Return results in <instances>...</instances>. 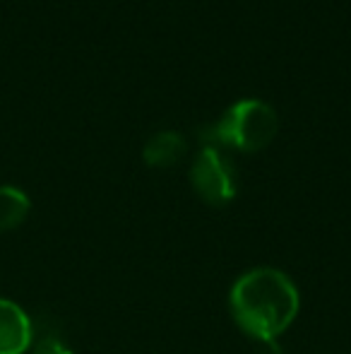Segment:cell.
Returning a JSON list of instances; mask_svg holds the SVG:
<instances>
[{
  "instance_id": "cell-1",
  "label": "cell",
  "mask_w": 351,
  "mask_h": 354,
  "mask_svg": "<svg viewBox=\"0 0 351 354\" xmlns=\"http://www.w3.org/2000/svg\"><path fill=\"white\" fill-rule=\"evenodd\" d=\"M231 316L255 342H272L294 323L301 299L296 284L274 268H258L231 287Z\"/></svg>"
},
{
  "instance_id": "cell-2",
  "label": "cell",
  "mask_w": 351,
  "mask_h": 354,
  "mask_svg": "<svg viewBox=\"0 0 351 354\" xmlns=\"http://www.w3.org/2000/svg\"><path fill=\"white\" fill-rule=\"evenodd\" d=\"M277 131H279V118L270 104L260 99H243L234 104L217 123L200 128L197 136L207 142V147L224 145L241 152H258L274 140Z\"/></svg>"
},
{
  "instance_id": "cell-3",
  "label": "cell",
  "mask_w": 351,
  "mask_h": 354,
  "mask_svg": "<svg viewBox=\"0 0 351 354\" xmlns=\"http://www.w3.org/2000/svg\"><path fill=\"white\" fill-rule=\"evenodd\" d=\"M190 183L197 196L214 207L231 203L239 191L234 164L217 147H205L195 157L190 169Z\"/></svg>"
},
{
  "instance_id": "cell-4",
  "label": "cell",
  "mask_w": 351,
  "mask_h": 354,
  "mask_svg": "<svg viewBox=\"0 0 351 354\" xmlns=\"http://www.w3.org/2000/svg\"><path fill=\"white\" fill-rule=\"evenodd\" d=\"M34 342V326L17 304L0 299V354H24Z\"/></svg>"
},
{
  "instance_id": "cell-5",
  "label": "cell",
  "mask_w": 351,
  "mask_h": 354,
  "mask_svg": "<svg viewBox=\"0 0 351 354\" xmlns=\"http://www.w3.org/2000/svg\"><path fill=\"white\" fill-rule=\"evenodd\" d=\"M185 154V140L183 136H178L174 131H161L157 136H152L147 140L145 149H142V157L150 167H174L183 159Z\"/></svg>"
},
{
  "instance_id": "cell-6",
  "label": "cell",
  "mask_w": 351,
  "mask_h": 354,
  "mask_svg": "<svg viewBox=\"0 0 351 354\" xmlns=\"http://www.w3.org/2000/svg\"><path fill=\"white\" fill-rule=\"evenodd\" d=\"M27 193H22L14 186H0V232H12L27 219L29 214Z\"/></svg>"
},
{
  "instance_id": "cell-7",
  "label": "cell",
  "mask_w": 351,
  "mask_h": 354,
  "mask_svg": "<svg viewBox=\"0 0 351 354\" xmlns=\"http://www.w3.org/2000/svg\"><path fill=\"white\" fill-rule=\"evenodd\" d=\"M32 354H72L70 347L53 333H43L37 337V342H32Z\"/></svg>"
},
{
  "instance_id": "cell-8",
  "label": "cell",
  "mask_w": 351,
  "mask_h": 354,
  "mask_svg": "<svg viewBox=\"0 0 351 354\" xmlns=\"http://www.w3.org/2000/svg\"><path fill=\"white\" fill-rule=\"evenodd\" d=\"M260 345H263V354H281L279 345H277V340H272V342H260Z\"/></svg>"
}]
</instances>
